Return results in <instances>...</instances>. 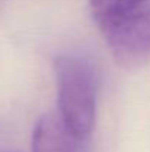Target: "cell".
Returning a JSON list of instances; mask_svg holds the SVG:
<instances>
[{"mask_svg": "<svg viewBox=\"0 0 150 152\" xmlns=\"http://www.w3.org/2000/svg\"><path fill=\"white\" fill-rule=\"evenodd\" d=\"M91 16L112 58L125 69L150 61V0H90Z\"/></svg>", "mask_w": 150, "mask_h": 152, "instance_id": "1", "label": "cell"}, {"mask_svg": "<svg viewBox=\"0 0 150 152\" xmlns=\"http://www.w3.org/2000/svg\"><path fill=\"white\" fill-rule=\"evenodd\" d=\"M59 114L77 136L90 137L96 124L99 78L94 66L78 56H59L54 62Z\"/></svg>", "mask_w": 150, "mask_h": 152, "instance_id": "2", "label": "cell"}, {"mask_svg": "<svg viewBox=\"0 0 150 152\" xmlns=\"http://www.w3.org/2000/svg\"><path fill=\"white\" fill-rule=\"evenodd\" d=\"M31 152H90L88 137L69 130L59 112H49L34 127Z\"/></svg>", "mask_w": 150, "mask_h": 152, "instance_id": "3", "label": "cell"}, {"mask_svg": "<svg viewBox=\"0 0 150 152\" xmlns=\"http://www.w3.org/2000/svg\"><path fill=\"white\" fill-rule=\"evenodd\" d=\"M4 152H16V151H4Z\"/></svg>", "mask_w": 150, "mask_h": 152, "instance_id": "4", "label": "cell"}]
</instances>
